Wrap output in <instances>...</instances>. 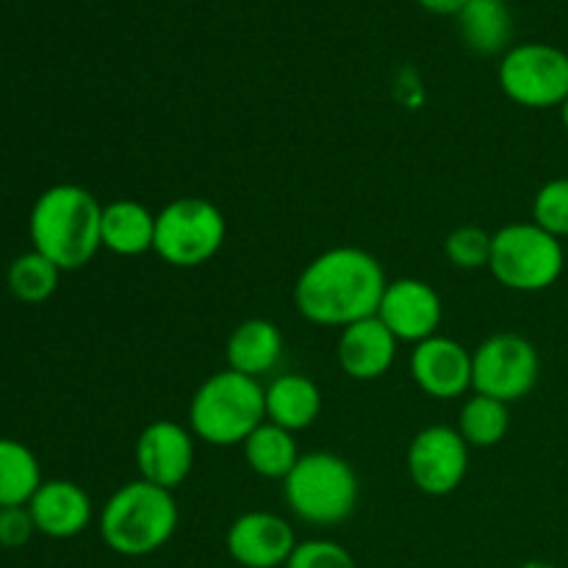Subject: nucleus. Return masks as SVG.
<instances>
[{"mask_svg":"<svg viewBox=\"0 0 568 568\" xmlns=\"http://www.w3.org/2000/svg\"><path fill=\"white\" fill-rule=\"evenodd\" d=\"M497 78L505 98L521 109H560L568 100V53L547 42L514 44Z\"/></svg>","mask_w":568,"mask_h":568,"instance_id":"nucleus-8","label":"nucleus"},{"mask_svg":"<svg viewBox=\"0 0 568 568\" xmlns=\"http://www.w3.org/2000/svg\"><path fill=\"white\" fill-rule=\"evenodd\" d=\"M455 20H458L460 39L471 53H508V44L514 39V17L505 0H469V6Z\"/></svg>","mask_w":568,"mask_h":568,"instance_id":"nucleus-20","label":"nucleus"},{"mask_svg":"<svg viewBox=\"0 0 568 568\" xmlns=\"http://www.w3.org/2000/svg\"><path fill=\"white\" fill-rule=\"evenodd\" d=\"M266 422L288 433L308 430L322 414V392L308 375L286 372L264 386Z\"/></svg>","mask_w":568,"mask_h":568,"instance_id":"nucleus-18","label":"nucleus"},{"mask_svg":"<svg viewBox=\"0 0 568 568\" xmlns=\"http://www.w3.org/2000/svg\"><path fill=\"white\" fill-rule=\"evenodd\" d=\"M264 419V383L233 369L205 377L189 403V430L211 447H242Z\"/></svg>","mask_w":568,"mask_h":568,"instance_id":"nucleus-4","label":"nucleus"},{"mask_svg":"<svg viewBox=\"0 0 568 568\" xmlns=\"http://www.w3.org/2000/svg\"><path fill=\"white\" fill-rule=\"evenodd\" d=\"M541 358L530 338L519 333H494L471 353V392L499 403H519L536 388Z\"/></svg>","mask_w":568,"mask_h":568,"instance_id":"nucleus-9","label":"nucleus"},{"mask_svg":"<svg viewBox=\"0 0 568 568\" xmlns=\"http://www.w3.org/2000/svg\"><path fill=\"white\" fill-rule=\"evenodd\" d=\"M133 458L142 480L175 491L194 469V433L172 419L150 422L139 433Z\"/></svg>","mask_w":568,"mask_h":568,"instance_id":"nucleus-11","label":"nucleus"},{"mask_svg":"<svg viewBox=\"0 0 568 568\" xmlns=\"http://www.w3.org/2000/svg\"><path fill=\"white\" fill-rule=\"evenodd\" d=\"M175 494L148 480H131L116 488L98 514V530L105 547L122 558H148L172 541L178 530Z\"/></svg>","mask_w":568,"mask_h":568,"instance_id":"nucleus-3","label":"nucleus"},{"mask_svg":"<svg viewBox=\"0 0 568 568\" xmlns=\"http://www.w3.org/2000/svg\"><path fill=\"white\" fill-rule=\"evenodd\" d=\"M532 222L555 239L568 236V178H552L538 189L532 197Z\"/></svg>","mask_w":568,"mask_h":568,"instance_id":"nucleus-26","label":"nucleus"},{"mask_svg":"<svg viewBox=\"0 0 568 568\" xmlns=\"http://www.w3.org/2000/svg\"><path fill=\"white\" fill-rule=\"evenodd\" d=\"M386 286V270L375 255L338 244L316 255L300 272L294 283V308L311 325L344 331L347 325L377 316Z\"/></svg>","mask_w":568,"mask_h":568,"instance_id":"nucleus-1","label":"nucleus"},{"mask_svg":"<svg viewBox=\"0 0 568 568\" xmlns=\"http://www.w3.org/2000/svg\"><path fill=\"white\" fill-rule=\"evenodd\" d=\"M33 532H37V527H33L28 505H20V508H0V547H26V544L31 541Z\"/></svg>","mask_w":568,"mask_h":568,"instance_id":"nucleus-28","label":"nucleus"},{"mask_svg":"<svg viewBox=\"0 0 568 568\" xmlns=\"http://www.w3.org/2000/svg\"><path fill=\"white\" fill-rule=\"evenodd\" d=\"M510 427V405L486 394H471L458 414V433L469 447H497Z\"/></svg>","mask_w":568,"mask_h":568,"instance_id":"nucleus-23","label":"nucleus"},{"mask_svg":"<svg viewBox=\"0 0 568 568\" xmlns=\"http://www.w3.org/2000/svg\"><path fill=\"white\" fill-rule=\"evenodd\" d=\"M244 460H247L250 471H255L264 480H286L292 469L300 460V447L294 433L283 430V427L272 425V422H261L242 444Z\"/></svg>","mask_w":568,"mask_h":568,"instance_id":"nucleus-21","label":"nucleus"},{"mask_svg":"<svg viewBox=\"0 0 568 568\" xmlns=\"http://www.w3.org/2000/svg\"><path fill=\"white\" fill-rule=\"evenodd\" d=\"M283 355V333L270 320H244L227 336V369L261 381L277 366Z\"/></svg>","mask_w":568,"mask_h":568,"instance_id":"nucleus-19","label":"nucleus"},{"mask_svg":"<svg viewBox=\"0 0 568 568\" xmlns=\"http://www.w3.org/2000/svg\"><path fill=\"white\" fill-rule=\"evenodd\" d=\"M377 320L394 333L399 344H419L436 336L444 320L442 294L419 277L388 281Z\"/></svg>","mask_w":568,"mask_h":568,"instance_id":"nucleus-12","label":"nucleus"},{"mask_svg":"<svg viewBox=\"0 0 568 568\" xmlns=\"http://www.w3.org/2000/svg\"><path fill=\"white\" fill-rule=\"evenodd\" d=\"M61 270L50 258H44L37 250L17 255L6 270V286H9L11 297L20 303L39 305L50 300L59 288Z\"/></svg>","mask_w":568,"mask_h":568,"instance_id":"nucleus-24","label":"nucleus"},{"mask_svg":"<svg viewBox=\"0 0 568 568\" xmlns=\"http://www.w3.org/2000/svg\"><path fill=\"white\" fill-rule=\"evenodd\" d=\"M419 6L430 14H442V17H458L460 11L469 6V0H419Z\"/></svg>","mask_w":568,"mask_h":568,"instance_id":"nucleus-29","label":"nucleus"},{"mask_svg":"<svg viewBox=\"0 0 568 568\" xmlns=\"http://www.w3.org/2000/svg\"><path fill=\"white\" fill-rule=\"evenodd\" d=\"M469 449L458 427H425L416 433L405 455L410 483L427 497H449L469 475Z\"/></svg>","mask_w":568,"mask_h":568,"instance_id":"nucleus-10","label":"nucleus"},{"mask_svg":"<svg viewBox=\"0 0 568 568\" xmlns=\"http://www.w3.org/2000/svg\"><path fill=\"white\" fill-rule=\"evenodd\" d=\"M397 347L399 342L394 333L377 316H369L344 327L336 344V358L344 375L369 383L388 375L397 361Z\"/></svg>","mask_w":568,"mask_h":568,"instance_id":"nucleus-16","label":"nucleus"},{"mask_svg":"<svg viewBox=\"0 0 568 568\" xmlns=\"http://www.w3.org/2000/svg\"><path fill=\"white\" fill-rule=\"evenodd\" d=\"M491 242L494 233H488L486 227L460 225L444 239V255H447V261L455 270H488V261H491Z\"/></svg>","mask_w":568,"mask_h":568,"instance_id":"nucleus-25","label":"nucleus"},{"mask_svg":"<svg viewBox=\"0 0 568 568\" xmlns=\"http://www.w3.org/2000/svg\"><path fill=\"white\" fill-rule=\"evenodd\" d=\"M100 239H103V250L120 255V258H136V255L150 253L155 242V214L139 200H111L103 205Z\"/></svg>","mask_w":568,"mask_h":568,"instance_id":"nucleus-17","label":"nucleus"},{"mask_svg":"<svg viewBox=\"0 0 568 568\" xmlns=\"http://www.w3.org/2000/svg\"><path fill=\"white\" fill-rule=\"evenodd\" d=\"M519 568H558V566L547 564V560H527V564H521Z\"/></svg>","mask_w":568,"mask_h":568,"instance_id":"nucleus-30","label":"nucleus"},{"mask_svg":"<svg viewBox=\"0 0 568 568\" xmlns=\"http://www.w3.org/2000/svg\"><path fill=\"white\" fill-rule=\"evenodd\" d=\"M361 483L353 464L336 453L300 455L292 475L283 480V499L300 521L336 527L358 508Z\"/></svg>","mask_w":568,"mask_h":568,"instance_id":"nucleus-5","label":"nucleus"},{"mask_svg":"<svg viewBox=\"0 0 568 568\" xmlns=\"http://www.w3.org/2000/svg\"><path fill=\"white\" fill-rule=\"evenodd\" d=\"M564 242L536 222H510L494 233L488 272L499 286L519 294H536L555 286L564 275Z\"/></svg>","mask_w":568,"mask_h":568,"instance_id":"nucleus-6","label":"nucleus"},{"mask_svg":"<svg viewBox=\"0 0 568 568\" xmlns=\"http://www.w3.org/2000/svg\"><path fill=\"white\" fill-rule=\"evenodd\" d=\"M39 486L42 466L33 449L17 438H0V508L28 505Z\"/></svg>","mask_w":568,"mask_h":568,"instance_id":"nucleus-22","label":"nucleus"},{"mask_svg":"<svg viewBox=\"0 0 568 568\" xmlns=\"http://www.w3.org/2000/svg\"><path fill=\"white\" fill-rule=\"evenodd\" d=\"M28 510H31L37 532L53 541L81 536L94 516L92 497L87 488L72 480H42L28 503Z\"/></svg>","mask_w":568,"mask_h":568,"instance_id":"nucleus-15","label":"nucleus"},{"mask_svg":"<svg viewBox=\"0 0 568 568\" xmlns=\"http://www.w3.org/2000/svg\"><path fill=\"white\" fill-rule=\"evenodd\" d=\"M408 369L416 386L433 399L464 397L471 388V353L442 333L414 344Z\"/></svg>","mask_w":568,"mask_h":568,"instance_id":"nucleus-14","label":"nucleus"},{"mask_svg":"<svg viewBox=\"0 0 568 568\" xmlns=\"http://www.w3.org/2000/svg\"><path fill=\"white\" fill-rule=\"evenodd\" d=\"M100 220L103 203L89 189L55 183L33 200L28 214L31 250L53 261L61 272L83 270L103 250Z\"/></svg>","mask_w":568,"mask_h":568,"instance_id":"nucleus-2","label":"nucleus"},{"mask_svg":"<svg viewBox=\"0 0 568 568\" xmlns=\"http://www.w3.org/2000/svg\"><path fill=\"white\" fill-rule=\"evenodd\" d=\"M560 116H564V128H566V133H568V100L564 105H560Z\"/></svg>","mask_w":568,"mask_h":568,"instance_id":"nucleus-31","label":"nucleus"},{"mask_svg":"<svg viewBox=\"0 0 568 568\" xmlns=\"http://www.w3.org/2000/svg\"><path fill=\"white\" fill-rule=\"evenodd\" d=\"M283 568H358L353 552L331 538H311L300 541Z\"/></svg>","mask_w":568,"mask_h":568,"instance_id":"nucleus-27","label":"nucleus"},{"mask_svg":"<svg viewBox=\"0 0 568 568\" xmlns=\"http://www.w3.org/2000/svg\"><path fill=\"white\" fill-rule=\"evenodd\" d=\"M227 236L225 214L209 197H175L155 211L153 253L175 270H197L222 250Z\"/></svg>","mask_w":568,"mask_h":568,"instance_id":"nucleus-7","label":"nucleus"},{"mask_svg":"<svg viewBox=\"0 0 568 568\" xmlns=\"http://www.w3.org/2000/svg\"><path fill=\"white\" fill-rule=\"evenodd\" d=\"M294 527L270 510H247L227 527V555L242 568H283L297 549Z\"/></svg>","mask_w":568,"mask_h":568,"instance_id":"nucleus-13","label":"nucleus"}]
</instances>
